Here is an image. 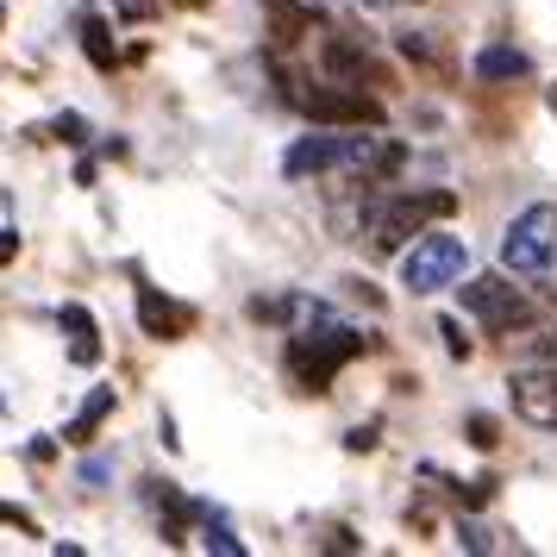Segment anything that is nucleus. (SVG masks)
Returning <instances> with one entry per match:
<instances>
[{"mask_svg": "<svg viewBox=\"0 0 557 557\" xmlns=\"http://www.w3.org/2000/svg\"><path fill=\"white\" fill-rule=\"evenodd\" d=\"M445 338H451V357H470V338H463V326H457V320H445Z\"/></svg>", "mask_w": 557, "mask_h": 557, "instance_id": "obj_20", "label": "nucleus"}, {"mask_svg": "<svg viewBox=\"0 0 557 557\" xmlns=\"http://www.w3.org/2000/svg\"><path fill=\"white\" fill-rule=\"evenodd\" d=\"M107 413H113V388H95V395H88V407L76 413V426L63 432V438H76V445H88V432L101 426Z\"/></svg>", "mask_w": 557, "mask_h": 557, "instance_id": "obj_13", "label": "nucleus"}, {"mask_svg": "<svg viewBox=\"0 0 557 557\" xmlns=\"http://www.w3.org/2000/svg\"><path fill=\"white\" fill-rule=\"evenodd\" d=\"M326 63L338 70V82H370V76H376V63L357 51V45H345V38H332V45H326Z\"/></svg>", "mask_w": 557, "mask_h": 557, "instance_id": "obj_12", "label": "nucleus"}, {"mask_svg": "<svg viewBox=\"0 0 557 557\" xmlns=\"http://www.w3.org/2000/svg\"><path fill=\"white\" fill-rule=\"evenodd\" d=\"M457 545H463V552H495V539H488L476 520H463V527H457Z\"/></svg>", "mask_w": 557, "mask_h": 557, "instance_id": "obj_16", "label": "nucleus"}, {"mask_svg": "<svg viewBox=\"0 0 557 557\" xmlns=\"http://www.w3.org/2000/svg\"><path fill=\"white\" fill-rule=\"evenodd\" d=\"M13 251H20V245H13V232H0V263H7Z\"/></svg>", "mask_w": 557, "mask_h": 557, "instance_id": "obj_23", "label": "nucleus"}, {"mask_svg": "<svg viewBox=\"0 0 557 557\" xmlns=\"http://www.w3.org/2000/svg\"><path fill=\"white\" fill-rule=\"evenodd\" d=\"M57 320H63V332H76V338H88V332H95V313H88V307H63Z\"/></svg>", "mask_w": 557, "mask_h": 557, "instance_id": "obj_17", "label": "nucleus"}, {"mask_svg": "<svg viewBox=\"0 0 557 557\" xmlns=\"http://www.w3.org/2000/svg\"><path fill=\"white\" fill-rule=\"evenodd\" d=\"M552 107H557V88H552Z\"/></svg>", "mask_w": 557, "mask_h": 557, "instance_id": "obj_24", "label": "nucleus"}, {"mask_svg": "<svg viewBox=\"0 0 557 557\" xmlns=\"http://www.w3.org/2000/svg\"><path fill=\"white\" fill-rule=\"evenodd\" d=\"M513 413L532 420V426H557V363H539V370L513 376Z\"/></svg>", "mask_w": 557, "mask_h": 557, "instance_id": "obj_8", "label": "nucleus"}, {"mask_svg": "<svg viewBox=\"0 0 557 557\" xmlns=\"http://www.w3.org/2000/svg\"><path fill=\"white\" fill-rule=\"evenodd\" d=\"M57 132H63V138H70V145H88V126H82L76 113H63V120H57Z\"/></svg>", "mask_w": 557, "mask_h": 557, "instance_id": "obj_19", "label": "nucleus"}, {"mask_svg": "<svg viewBox=\"0 0 557 557\" xmlns=\"http://www.w3.org/2000/svg\"><path fill=\"white\" fill-rule=\"evenodd\" d=\"M463 263H470L463 238H451V232H420L413 251L401 257V282L413 295H438V288H451L463 276Z\"/></svg>", "mask_w": 557, "mask_h": 557, "instance_id": "obj_4", "label": "nucleus"}, {"mask_svg": "<svg viewBox=\"0 0 557 557\" xmlns=\"http://www.w3.org/2000/svg\"><path fill=\"white\" fill-rule=\"evenodd\" d=\"M132 307H138V326H145V338H163V345H170V338H182V332H188V320H195L188 307L170 301V295H163V288H151V282H138V288H132Z\"/></svg>", "mask_w": 557, "mask_h": 557, "instance_id": "obj_9", "label": "nucleus"}, {"mask_svg": "<svg viewBox=\"0 0 557 557\" xmlns=\"http://www.w3.org/2000/svg\"><path fill=\"white\" fill-rule=\"evenodd\" d=\"M82 51L95 57L101 70H113V63H120V51H113V38H107V26H101V20H82Z\"/></svg>", "mask_w": 557, "mask_h": 557, "instance_id": "obj_14", "label": "nucleus"}, {"mask_svg": "<svg viewBox=\"0 0 557 557\" xmlns=\"http://www.w3.org/2000/svg\"><path fill=\"white\" fill-rule=\"evenodd\" d=\"M307 120H320V126H382V107L370 95H357L351 82H307L301 95H295Z\"/></svg>", "mask_w": 557, "mask_h": 557, "instance_id": "obj_5", "label": "nucleus"}, {"mask_svg": "<svg viewBox=\"0 0 557 557\" xmlns=\"http://www.w3.org/2000/svg\"><path fill=\"white\" fill-rule=\"evenodd\" d=\"M0 527H32V520L20 513V507H7V502H0Z\"/></svg>", "mask_w": 557, "mask_h": 557, "instance_id": "obj_22", "label": "nucleus"}, {"mask_svg": "<svg viewBox=\"0 0 557 557\" xmlns=\"http://www.w3.org/2000/svg\"><path fill=\"white\" fill-rule=\"evenodd\" d=\"M201 7H207V0H201Z\"/></svg>", "mask_w": 557, "mask_h": 557, "instance_id": "obj_26", "label": "nucleus"}, {"mask_svg": "<svg viewBox=\"0 0 557 557\" xmlns=\"http://www.w3.org/2000/svg\"><path fill=\"white\" fill-rule=\"evenodd\" d=\"M451 207H457L451 188H413V195H395L388 188V201L370 213V245L376 251H401L407 238H420L426 226H438Z\"/></svg>", "mask_w": 557, "mask_h": 557, "instance_id": "obj_2", "label": "nucleus"}, {"mask_svg": "<svg viewBox=\"0 0 557 557\" xmlns=\"http://www.w3.org/2000/svg\"><path fill=\"white\" fill-rule=\"evenodd\" d=\"M207 552H220V557H232V552H245V539H232V527H207Z\"/></svg>", "mask_w": 557, "mask_h": 557, "instance_id": "obj_15", "label": "nucleus"}, {"mask_svg": "<svg viewBox=\"0 0 557 557\" xmlns=\"http://www.w3.org/2000/svg\"><path fill=\"white\" fill-rule=\"evenodd\" d=\"M70 357H76V363H101V332L76 338V345H70Z\"/></svg>", "mask_w": 557, "mask_h": 557, "instance_id": "obj_18", "label": "nucleus"}, {"mask_svg": "<svg viewBox=\"0 0 557 557\" xmlns=\"http://www.w3.org/2000/svg\"><path fill=\"white\" fill-rule=\"evenodd\" d=\"M295 313H301L307 326L288 332V370H295L307 388H326L332 370H338L345 357L363 351V338H357L345 320H332V313H320V307H307V301H295Z\"/></svg>", "mask_w": 557, "mask_h": 557, "instance_id": "obj_1", "label": "nucleus"}, {"mask_svg": "<svg viewBox=\"0 0 557 557\" xmlns=\"http://www.w3.org/2000/svg\"><path fill=\"white\" fill-rule=\"evenodd\" d=\"M351 145H357V138H351L345 126H320L313 138H301L295 151L282 157V170H288L295 182L326 176V170H345V163H351Z\"/></svg>", "mask_w": 557, "mask_h": 557, "instance_id": "obj_7", "label": "nucleus"}, {"mask_svg": "<svg viewBox=\"0 0 557 557\" xmlns=\"http://www.w3.org/2000/svg\"><path fill=\"white\" fill-rule=\"evenodd\" d=\"M0 20H7V13H0Z\"/></svg>", "mask_w": 557, "mask_h": 557, "instance_id": "obj_25", "label": "nucleus"}, {"mask_svg": "<svg viewBox=\"0 0 557 557\" xmlns=\"http://www.w3.org/2000/svg\"><path fill=\"white\" fill-rule=\"evenodd\" d=\"M401 163H407V145H395V138H357V145H351V163H345V176L376 182V176H395Z\"/></svg>", "mask_w": 557, "mask_h": 557, "instance_id": "obj_10", "label": "nucleus"}, {"mask_svg": "<svg viewBox=\"0 0 557 557\" xmlns=\"http://www.w3.org/2000/svg\"><path fill=\"white\" fill-rule=\"evenodd\" d=\"M470 438H476V445H495V420H482L476 413V420H470Z\"/></svg>", "mask_w": 557, "mask_h": 557, "instance_id": "obj_21", "label": "nucleus"}, {"mask_svg": "<svg viewBox=\"0 0 557 557\" xmlns=\"http://www.w3.org/2000/svg\"><path fill=\"white\" fill-rule=\"evenodd\" d=\"M557 263V207L539 201L527 213H513V226L502 232V270L507 276H545Z\"/></svg>", "mask_w": 557, "mask_h": 557, "instance_id": "obj_3", "label": "nucleus"}, {"mask_svg": "<svg viewBox=\"0 0 557 557\" xmlns=\"http://www.w3.org/2000/svg\"><path fill=\"white\" fill-rule=\"evenodd\" d=\"M463 307L476 313L488 332H520L532 326V301L513 288L507 276H476V282H463Z\"/></svg>", "mask_w": 557, "mask_h": 557, "instance_id": "obj_6", "label": "nucleus"}, {"mask_svg": "<svg viewBox=\"0 0 557 557\" xmlns=\"http://www.w3.org/2000/svg\"><path fill=\"white\" fill-rule=\"evenodd\" d=\"M476 76L482 82H520V76H532V63H527V51H513V45H488V51L476 57Z\"/></svg>", "mask_w": 557, "mask_h": 557, "instance_id": "obj_11", "label": "nucleus"}]
</instances>
